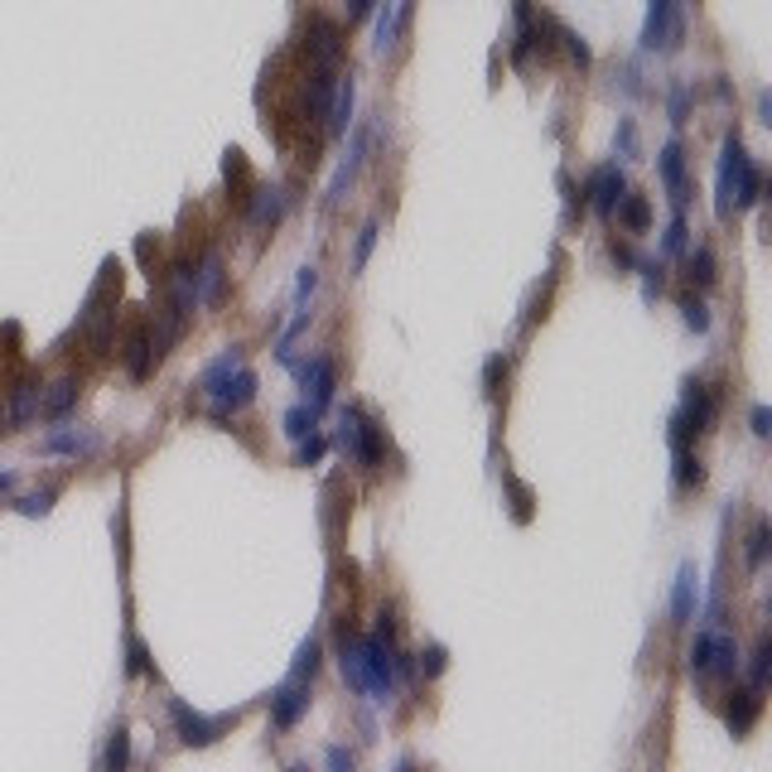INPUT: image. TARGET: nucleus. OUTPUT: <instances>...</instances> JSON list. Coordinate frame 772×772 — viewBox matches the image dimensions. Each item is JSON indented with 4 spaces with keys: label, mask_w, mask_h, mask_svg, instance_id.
I'll use <instances>...</instances> for the list:
<instances>
[{
    "label": "nucleus",
    "mask_w": 772,
    "mask_h": 772,
    "mask_svg": "<svg viewBox=\"0 0 772 772\" xmlns=\"http://www.w3.org/2000/svg\"><path fill=\"white\" fill-rule=\"evenodd\" d=\"M150 671V652L140 637H126V676H145Z\"/></svg>",
    "instance_id": "obj_31"
},
{
    "label": "nucleus",
    "mask_w": 772,
    "mask_h": 772,
    "mask_svg": "<svg viewBox=\"0 0 772 772\" xmlns=\"http://www.w3.org/2000/svg\"><path fill=\"white\" fill-rule=\"evenodd\" d=\"M54 502H58V488H39V493L15 497L10 507H15L20 517H49V512H54Z\"/></svg>",
    "instance_id": "obj_24"
},
{
    "label": "nucleus",
    "mask_w": 772,
    "mask_h": 772,
    "mask_svg": "<svg viewBox=\"0 0 772 772\" xmlns=\"http://www.w3.org/2000/svg\"><path fill=\"white\" fill-rule=\"evenodd\" d=\"M560 39H565V49H570V58H575L579 68H589V44L579 34H570V29H560Z\"/></svg>",
    "instance_id": "obj_38"
},
{
    "label": "nucleus",
    "mask_w": 772,
    "mask_h": 772,
    "mask_svg": "<svg viewBox=\"0 0 772 772\" xmlns=\"http://www.w3.org/2000/svg\"><path fill=\"white\" fill-rule=\"evenodd\" d=\"M169 719H174V734H179V744L189 748H208L213 739H218L222 729L232 724L227 715H198V710H189L184 700H169Z\"/></svg>",
    "instance_id": "obj_5"
},
{
    "label": "nucleus",
    "mask_w": 772,
    "mask_h": 772,
    "mask_svg": "<svg viewBox=\"0 0 772 772\" xmlns=\"http://www.w3.org/2000/svg\"><path fill=\"white\" fill-rule=\"evenodd\" d=\"M695 608H700V575L695 565H681L676 594H671V623H695Z\"/></svg>",
    "instance_id": "obj_17"
},
{
    "label": "nucleus",
    "mask_w": 772,
    "mask_h": 772,
    "mask_svg": "<svg viewBox=\"0 0 772 772\" xmlns=\"http://www.w3.org/2000/svg\"><path fill=\"white\" fill-rule=\"evenodd\" d=\"M681 247H686V218L676 213V218H671V227H666V237H662V251H666V256H676Z\"/></svg>",
    "instance_id": "obj_36"
},
{
    "label": "nucleus",
    "mask_w": 772,
    "mask_h": 772,
    "mask_svg": "<svg viewBox=\"0 0 772 772\" xmlns=\"http://www.w3.org/2000/svg\"><path fill=\"white\" fill-rule=\"evenodd\" d=\"M39 396H44V382H39V372H25L20 382L10 386V401H5V415H10V425H34V420H39Z\"/></svg>",
    "instance_id": "obj_13"
},
{
    "label": "nucleus",
    "mask_w": 772,
    "mask_h": 772,
    "mask_svg": "<svg viewBox=\"0 0 772 772\" xmlns=\"http://www.w3.org/2000/svg\"><path fill=\"white\" fill-rule=\"evenodd\" d=\"M768 541H772V531L763 522L748 531V570H763L768 565Z\"/></svg>",
    "instance_id": "obj_29"
},
{
    "label": "nucleus",
    "mask_w": 772,
    "mask_h": 772,
    "mask_svg": "<svg viewBox=\"0 0 772 772\" xmlns=\"http://www.w3.org/2000/svg\"><path fill=\"white\" fill-rule=\"evenodd\" d=\"M739 671V647H734V637L710 628V633H700L690 642V676H700V681H715V676H734Z\"/></svg>",
    "instance_id": "obj_4"
},
{
    "label": "nucleus",
    "mask_w": 772,
    "mask_h": 772,
    "mask_svg": "<svg viewBox=\"0 0 772 772\" xmlns=\"http://www.w3.org/2000/svg\"><path fill=\"white\" fill-rule=\"evenodd\" d=\"M657 165H662V179H666V189H671V203H676V213H681V208H686V198H690V184H686V155H681V145H676V140L662 150V160H657Z\"/></svg>",
    "instance_id": "obj_18"
},
{
    "label": "nucleus",
    "mask_w": 772,
    "mask_h": 772,
    "mask_svg": "<svg viewBox=\"0 0 772 772\" xmlns=\"http://www.w3.org/2000/svg\"><path fill=\"white\" fill-rule=\"evenodd\" d=\"M314 425H319V411H309V406H290L285 411V435L300 444L304 435H314Z\"/></svg>",
    "instance_id": "obj_26"
},
{
    "label": "nucleus",
    "mask_w": 772,
    "mask_h": 772,
    "mask_svg": "<svg viewBox=\"0 0 772 772\" xmlns=\"http://www.w3.org/2000/svg\"><path fill=\"white\" fill-rule=\"evenodd\" d=\"M353 763H358V758H353V753H348V748H329V768H353Z\"/></svg>",
    "instance_id": "obj_40"
},
{
    "label": "nucleus",
    "mask_w": 772,
    "mask_h": 772,
    "mask_svg": "<svg viewBox=\"0 0 772 772\" xmlns=\"http://www.w3.org/2000/svg\"><path fill=\"white\" fill-rule=\"evenodd\" d=\"M768 671H772V642L763 637V642L753 647V662H748V681H753V686H763V681H768Z\"/></svg>",
    "instance_id": "obj_30"
},
{
    "label": "nucleus",
    "mask_w": 772,
    "mask_h": 772,
    "mask_svg": "<svg viewBox=\"0 0 772 772\" xmlns=\"http://www.w3.org/2000/svg\"><path fill=\"white\" fill-rule=\"evenodd\" d=\"M10 488H15V473H5V469H0V493H10Z\"/></svg>",
    "instance_id": "obj_43"
},
{
    "label": "nucleus",
    "mask_w": 772,
    "mask_h": 772,
    "mask_svg": "<svg viewBox=\"0 0 772 772\" xmlns=\"http://www.w3.org/2000/svg\"><path fill=\"white\" fill-rule=\"evenodd\" d=\"M44 454H68V459H87V454H97L102 449V435L97 430H58L49 440H39Z\"/></svg>",
    "instance_id": "obj_16"
},
{
    "label": "nucleus",
    "mask_w": 772,
    "mask_h": 772,
    "mask_svg": "<svg viewBox=\"0 0 772 772\" xmlns=\"http://www.w3.org/2000/svg\"><path fill=\"white\" fill-rule=\"evenodd\" d=\"M377 247V222H367L358 232V247H353V271H367V256Z\"/></svg>",
    "instance_id": "obj_33"
},
{
    "label": "nucleus",
    "mask_w": 772,
    "mask_h": 772,
    "mask_svg": "<svg viewBox=\"0 0 772 772\" xmlns=\"http://www.w3.org/2000/svg\"><path fill=\"white\" fill-rule=\"evenodd\" d=\"M247 213H251V222L256 227H276L280 218H285V208H290V193H280V189H251L247 193Z\"/></svg>",
    "instance_id": "obj_19"
},
{
    "label": "nucleus",
    "mask_w": 772,
    "mask_h": 772,
    "mask_svg": "<svg viewBox=\"0 0 772 772\" xmlns=\"http://www.w3.org/2000/svg\"><path fill=\"white\" fill-rule=\"evenodd\" d=\"M584 193H589V203H594L599 218H613V208H618V198L628 193V184H623V174H618L613 165H604V169L589 174V189Z\"/></svg>",
    "instance_id": "obj_14"
},
{
    "label": "nucleus",
    "mask_w": 772,
    "mask_h": 772,
    "mask_svg": "<svg viewBox=\"0 0 772 772\" xmlns=\"http://www.w3.org/2000/svg\"><path fill=\"white\" fill-rule=\"evenodd\" d=\"M78 396H83L78 372H63V377H54V382L44 386V396H39V415H44V420H68L73 406H78Z\"/></svg>",
    "instance_id": "obj_10"
},
{
    "label": "nucleus",
    "mask_w": 772,
    "mask_h": 772,
    "mask_svg": "<svg viewBox=\"0 0 772 772\" xmlns=\"http://www.w3.org/2000/svg\"><path fill=\"white\" fill-rule=\"evenodd\" d=\"M126 763H131V729H126V724H116V729H111V739H107V753H102V768L121 772Z\"/></svg>",
    "instance_id": "obj_22"
},
{
    "label": "nucleus",
    "mask_w": 772,
    "mask_h": 772,
    "mask_svg": "<svg viewBox=\"0 0 772 772\" xmlns=\"http://www.w3.org/2000/svg\"><path fill=\"white\" fill-rule=\"evenodd\" d=\"M763 198V174L748 160V150L739 145V136L724 140V160H719V213H734V208H753Z\"/></svg>",
    "instance_id": "obj_2"
},
{
    "label": "nucleus",
    "mask_w": 772,
    "mask_h": 772,
    "mask_svg": "<svg viewBox=\"0 0 772 772\" xmlns=\"http://www.w3.org/2000/svg\"><path fill=\"white\" fill-rule=\"evenodd\" d=\"M295 377H300L304 386V406L309 411H324L333 401V382H338V367H333V358H309L295 367Z\"/></svg>",
    "instance_id": "obj_6"
},
{
    "label": "nucleus",
    "mask_w": 772,
    "mask_h": 772,
    "mask_svg": "<svg viewBox=\"0 0 772 772\" xmlns=\"http://www.w3.org/2000/svg\"><path fill=\"white\" fill-rule=\"evenodd\" d=\"M686 276H690V285H710L715 280V251L710 247H695L686 256Z\"/></svg>",
    "instance_id": "obj_25"
},
{
    "label": "nucleus",
    "mask_w": 772,
    "mask_h": 772,
    "mask_svg": "<svg viewBox=\"0 0 772 772\" xmlns=\"http://www.w3.org/2000/svg\"><path fill=\"white\" fill-rule=\"evenodd\" d=\"M121 362H126V372H131L136 382H145V377H150V367H155V343H150V324H145V319H140L136 329L126 333Z\"/></svg>",
    "instance_id": "obj_15"
},
{
    "label": "nucleus",
    "mask_w": 772,
    "mask_h": 772,
    "mask_svg": "<svg viewBox=\"0 0 772 772\" xmlns=\"http://www.w3.org/2000/svg\"><path fill=\"white\" fill-rule=\"evenodd\" d=\"M348 111H353V83H343L338 92H333V107H329V131L333 136L348 131Z\"/></svg>",
    "instance_id": "obj_27"
},
{
    "label": "nucleus",
    "mask_w": 772,
    "mask_h": 772,
    "mask_svg": "<svg viewBox=\"0 0 772 772\" xmlns=\"http://www.w3.org/2000/svg\"><path fill=\"white\" fill-rule=\"evenodd\" d=\"M314 285H319V266H300V280H295V304H300V309H309Z\"/></svg>",
    "instance_id": "obj_35"
},
{
    "label": "nucleus",
    "mask_w": 772,
    "mask_h": 772,
    "mask_svg": "<svg viewBox=\"0 0 772 772\" xmlns=\"http://www.w3.org/2000/svg\"><path fill=\"white\" fill-rule=\"evenodd\" d=\"M367 10H372V0H353V5H348V15H353V20H362Z\"/></svg>",
    "instance_id": "obj_42"
},
{
    "label": "nucleus",
    "mask_w": 772,
    "mask_h": 772,
    "mask_svg": "<svg viewBox=\"0 0 772 772\" xmlns=\"http://www.w3.org/2000/svg\"><path fill=\"white\" fill-rule=\"evenodd\" d=\"M222 290H227V266H222L218 251H208V256L193 266V304L213 309V304L222 300Z\"/></svg>",
    "instance_id": "obj_12"
},
{
    "label": "nucleus",
    "mask_w": 772,
    "mask_h": 772,
    "mask_svg": "<svg viewBox=\"0 0 772 772\" xmlns=\"http://www.w3.org/2000/svg\"><path fill=\"white\" fill-rule=\"evenodd\" d=\"M5 420H10V415H5V401H0V435H5Z\"/></svg>",
    "instance_id": "obj_44"
},
{
    "label": "nucleus",
    "mask_w": 772,
    "mask_h": 772,
    "mask_svg": "<svg viewBox=\"0 0 772 772\" xmlns=\"http://www.w3.org/2000/svg\"><path fill=\"white\" fill-rule=\"evenodd\" d=\"M642 44L647 49H676L681 44V10H676V0H652Z\"/></svg>",
    "instance_id": "obj_8"
},
{
    "label": "nucleus",
    "mask_w": 772,
    "mask_h": 772,
    "mask_svg": "<svg viewBox=\"0 0 772 772\" xmlns=\"http://www.w3.org/2000/svg\"><path fill=\"white\" fill-rule=\"evenodd\" d=\"M338 449L348 454V464L377 469L382 464V425H372L358 406H343L338 411Z\"/></svg>",
    "instance_id": "obj_3"
},
{
    "label": "nucleus",
    "mask_w": 772,
    "mask_h": 772,
    "mask_svg": "<svg viewBox=\"0 0 772 772\" xmlns=\"http://www.w3.org/2000/svg\"><path fill=\"white\" fill-rule=\"evenodd\" d=\"M642 280H647V300L662 290V261H642Z\"/></svg>",
    "instance_id": "obj_39"
},
{
    "label": "nucleus",
    "mask_w": 772,
    "mask_h": 772,
    "mask_svg": "<svg viewBox=\"0 0 772 772\" xmlns=\"http://www.w3.org/2000/svg\"><path fill=\"white\" fill-rule=\"evenodd\" d=\"M681 319H686V329H695V333H710V309L700 300H681Z\"/></svg>",
    "instance_id": "obj_32"
},
{
    "label": "nucleus",
    "mask_w": 772,
    "mask_h": 772,
    "mask_svg": "<svg viewBox=\"0 0 772 772\" xmlns=\"http://www.w3.org/2000/svg\"><path fill=\"white\" fill-rule=\"evenodd\" d=\"M242 358L247 353L232 343L227 353H218V358L198 372V391L213 401V420H227L232 411H242L247 401H256V372L242 367Z\"/></svg>",
    "instance_id": "obj_1"
},
{
    "label": "nucleus",
    "mask_w": 772,
    "mask_h": 772,
    "mask_svg": "<svg viewBox=\"0 0 772 772\" xmlns=\"http://www.w3.org/2000/svg\"><path fill=\"white\" fill-rule=\"evenodd\" d=\"M715 415H719V386L686 382V406H681V420H686L695 435H705V430H715Z\"/></svg>",
    "instance_id": "obj_9"
},
{
    "label": "nucleus",
    "mask_w": 772,
    "mask_h": 772,
    "mask_svg": "<svg viewBox=\"0 0 772 772\" xmlns=\"http://www.w3.org/2000/svg\"><path fill=\"white\" fill-rule=\"evenodd\" d=\"M324 449H329V444H324V435H304L300 449H295V464H304V469H309V464H319V459H324Z\"/></svg>",
    "instance_id": "obj_34"
},
{
    "label": "nucleus",
    "mask_w": 772,
    "mask_h": 772,
    "mask_svg": "<svg viewBox=\"0 0 772 772\" xmlns=\"http://www.w3.org/2000/svg\"><path fill=\"white\" fill-rule=\"evenodd\" d=\"M705 483V469H700V459H695V449L690 444H676V488H700Z\"/></svg>",
    "instance_id": "obj_23"
},
{
    "label": "nucleus",
    "mask_w": 772,
    "mask_h": 772,
    "mask_svg": "<svg viewBox=\"0 0 772 772\" xmlns=\"http://www.w3.org/2000/svg\"><path fill=\"white\" fill-rule=\"evenodd\" d=\"M758 710H763V695H758V686H744V690H734V700H729L724 719H729V729H734V734H748V729H753V719H758Z\"/></svg>",
    "instance_id": "obj_20"
},
{
    "label": "nucleus",
    "mask_w": 772,
    "mask_h": 772,
    "mask_svg": "<svg viewBox=\"0 0 772 772\" xmlns=\"http://www.w3.org/2000/svg\"><path fill=\"white\" fill-rule=\"evenodd\" d=\"M420 671H425L430 681H435V676H444V647H440V642H430V647L420 652Z\"/></svg>",
    "instance_id": "obj_37"
},
{
    "label": "nucleus",
    "mask_w": 772,
    "mask_h": 772,
    "mask_svg": "<svg viewBox=\"0 0 772 772\" xmlns=\"http://www.w3.org/2000/svg\"><path fill=\"white\" fill-rule=\"evenodd\" d=\"M319 657H324V652H319V642H314V637H304V642H300V652H295V666H290V676H300V681H309V676L319 671Z\"/></svg>",
    "instance_id": "obj_28"
},
{
    "label": "nucleus",
    "mask_w": 772,
    "mask_h": 772,
    "mask_svg": "<svg viewBox=\"0 0 772 772\" xmlns=\"http://www.w3.org/2000/svg\"><path fill=\"white\" fill-rule=\"evenodd\" d=\"M613 213H618V222H623L628 232H647V222H652V208H647V198H642V193H623Z\"/></svg>",
    "instance_id": "obj_21"
},
{
    "label": "nucleus",
    "mask_w": 772,
    "mask_h": 772,
    "mask_svg": "<svg viewBox=\"0 0 772 772\" xmlns=\"http://www.w3.org/2000/svg\"><path fill=\"white\" fill-rule=\"evenodd\" d=\"M304 54L314 58V68H333L343 58V29L333 20H324V15H314L304 25Z\"/></svg>",
    "instance_id": "obj_7"
},
{
    "label": "nucleus",
    "mask_w": 772,
    "mask_h": 772,
    "mask_svg": "<svg viewBox=\"0 0 772 772\" xmlns=\"http://www.w3.org/2000/svg\"><path fill=\"white\" fill-rule=\"evenodd\" d=\"M768 411H763V406H758V411H753V435H758V440H768Z\"/></svg>",
    "instance_id": "obj_41"
},
{
    "label": "nucleus",
    "mask_w": 772,
    "mask_h": 772,
    "mask_svg": "<svg viewBox=\"0 0 772 772\" xmlns=\"http://www.w3.org/2000/svg\"><path fill=\"white\" fill-rule=\"evenodd\" d=\"M304 710H309V681L290 676V681L271 695V719H276V729H295L304 719Z\"/></svg>",
    "instance_id": "obj_11"
}]
</instances>
